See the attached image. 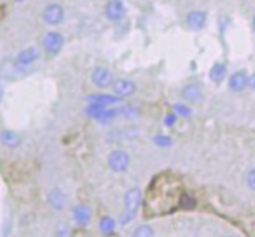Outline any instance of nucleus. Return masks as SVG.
Masks as SVG:
<instances>
[{
    "instance_id": "obj_27",
    "label": "nucleus",
    "mask_w": 255,
    "mask_h": 237,
    "mask_svg": "<svg viewBox=\"0 0 255 237\" xmlns=\"http://www.w3.org/2000/svg\"><path fill=\"white\" fill-rule=\"evenodd\" d=\"M248 87H250L252 91H255V72L250 74V77H248Z\"/></svg>"
},
{
    "instance_id": "obj_10",
    "label": "nucleus",
    "mask_w": 255,
    "mask_h": 237,
    "mask_svg": "<svg viewBox=\"0 0 255 237\" xmlns=\"http://www.w3.org/2000/svg\"><path fill=\"white\" fill-rule=\"evenodd\" d=\"M110 87H112L114 94H117L123 99L129 98V96H133L136 92V84L131 80V79H116Z\"/></svg>"
},
{
    "instance_id": "obj_28",
    "label": "nucleus",
    "mask_w": 255,
    "mask_h": 237,
    "mask_svg": "<svg viewBox=\"0 0 255 237\" xmlns=\"http://www.w3.org/2000/svg\"><path fill=\"white\" fill-rule=\"evenodd\" d=\"M4 94H5V91H4V85L0 84V103H2V99H4Z\"/></svg>"
},
{
    "instance_id": "obj_11",
    "label": "nucleus",
    "mask_w": 255,
    "mask_h": 237,
    "mask_svg": "<svg viewBox=\"0 0 255 237\" xmlns=\"http://www.w3.org/2000/svg\"><path fill=\"white\" fill-rule=\"evenodd\" d=\"M248 72L247 70H236L234 74L229 75V80H227V87L231 92H241L248 87Z\"/></svg>"
},
{
    "instance_id": "obj_13",
    "label": "nucleus",
    "mask_w": 255,
    "mask_h": 237,
    "mask_svg": "<svg viewBox=\"0 0 255 237\" xmlns=\"http://www.w3.org/2000/svg\"><path fill=\"white\" fill-rule=\"evenodd\" d=\"M182 98H184V101L187 103H199L203 99V87L199 84H185L184 87H182Z\"/></svg>"
},
{
    "instance_id": "obj_20",
    "label": "nucleus",
    "mask_w": 255,
    "mask_h": 237,
    "mask_svg": "<svg viewBox=\"0 0 255 237\" xmlns=\"http://www.w3.org/2000/svg\"><path fill=\"white\" fill-rule=\"evenodd\" d=\"M173 112L177 113V117H184V119H191V117H192L191 106L185 105V103H175V105H173Z\"/></svg>"
},
{
    "instance_id": "obj_3",
    "label": "nucleus",
    "mask_w": 255,
    "mask_h": 237,
    "mask_svg": "<svg viewBox=\"0 0 255 237\" xmlns=\"http://www.w3.org/2000/svg\"><path fill=\"white\" fill-rule=\"evenodd\" d=\"M84 113L89 119H95L98 122H112L116 117H119L117 108H110V106H103L98 103H88L84 108Z\"/></svg>"
},
{
    "instance_id": "obj_6",
    "label": "nucleus",
    "mask_w": 255,
    "mask_h": 237,
    "mask_svg": "<svg viewBox=\"0 0 255 237\" xmlns=\"http://www.w3.org/2000/svg\"><path fill=\"white\" fill-rule=\"evenodd\" d=\"M40 18H42V21L46 23L47 26H60L61 23L65 21V9L63 5L60 4H47L46 7H44L42 14H40Z\"/></svg>"
},
{
    "instance_id": "obj_2",
    "label": "nucleus",
    "mask_w": 255,
    "mask_h": 237,
    "mask_svg": "<svg viewBox=\"0 0 255 237\" xmlns=\"http://www.w3.org/2000/svg\"><path fill=\"white\" fill-rule=\"evenodd\" d=\"M65 47V35L61 32H56V30H51V32H46L42 37V49L46 51V54L49 58H54L63 51Z\"/></svg>"
},
{
    "instance_id": "obj_25",
    "label": "nucleus",
    "mask_w": 255,
    "mask_h": 237,
    "mask_svg": "<svg viewBox=\"0 0 255 237\" xmlns=\"http://www.w3.org/2000/svg\"><path fill=\"white\" fill-rule=\"evenodd\" d=\"M54 237H72V230L65 225H60L54 230Z\"/></svg>"
},
{
    "instance_id": "obj_18",
    "label": "nucleus",
    "mask_w": 255,
    "mask_h": 237,
    "mask_svg": "<svg viewBox=\"0 0 255 237\" xmlns=\"http://www.w3.org/2000/svg\"><path fill=\"white\" fill-rule=\"evenodd\" d=\"M117 113H119V117H124V119H138L140 117V110L133 105H121L117 108Z\"/></svg>"
},
{
    "instance_id": "obj_4",
    "label": "nucleus",
    "mask_w": 255,
    "mask_h": 237,
    "mask_svg": "<svg viewBox=\"0 0 255 237\" xmlns=\"http://www.w3.org/2000/svg\"><path fill=\"white\" fill-rule=\"evenodd\" d=\"M39 60H40V49L39 47L37 46H26L14 56V65L19 68V70H26V68L33 67Z\"/></svg>"
},
{
    "instance_id": "obj_7",
    "label": "nucleus",
    "mask_w": 255,
    "mask_h": 237,
    "mask_svg": "<svg viewBox=\"0 0 255 237\" xmlns=\"http://www.w3.org/2000/svg\"><path fill=\"white\" fill-rule=\"evenodd\" d=\"M89 79H91V84L100 89L110 87L112 82L116 80V79H114V72L107 67H95L91 70V77Z\"/></svg>"
},
{
    "instance_id": "obj_23",
    "label": "nucleus",
    "mask_w": 255,
    "mask_h": 237,
    "mask_svg": "<svg viewBox=\"0 0 255 237\" xmlns=\"http://www.w3.org/2000/svg\"><path fill=\"white\" fill-rule=\"evenodd\" d=\"M178 204H180L182 209H192L196 206V202H194V199H192L191 195L184 194V195H180V201H178Z\"/></svg>"
},
{
    "instance_id": "obj_15",
    "label": "nucleus",
    "mask_w": 255,
    "mask_h": 237,
    "mask_svg": "<svg viewBox=\"0 0 255 237\" xmlns=\"http://www.w3.org/2000/svg\"><path fill=\"white\" fill-rule=\"evenodd\" d=\"M123 98H119L117 94H103V92H96V94H88L86 96V101L88 103H98L103 106H112L117 105Z\"/></svg>"
},
{
    "instance_id": "obj_24",
    "label": "nucleus",
    "mask_w": 255,
    "mask_h": 237,
    "mask_svg": "<svg viewBox=\"0 0 255 237\" xmlns=\"http://www.w3.org/2000/svg\"><path fill=\"white\" fill-rule=\"evenodd\" d=\"M152 142L156 143L157 147H170L171 145V138L170 136H164V135H157V136H154L152 138Z\"/></svg>"
},
{
    "instance_id": "obj_16",
    "label": "nucleus",
    "mask_w": 255,
    "mask_h": 237,
    "mask_svg": "<svg viewBox=\"0 0 255 237\" xmlns=\"http://www.w3.org/2000/svg\"><path fill=\"white\" fill-rule=\"evenodd\" d=\"M208 77L213 84H222L227 77V65L224 63V61H217V63H213L212 68H210V72H208Z\"/></svg>"
},
{
    "instance_id": "obj_12",
    "label": "nucleus",
    "mask_w": 255,
    "mask_h": 237,
    "mask_svg": "<svg viewBox=\"0 0 255 237\" xmlns=\"http://www.w3.org/2000/svg\"><path fill=\"white\" fill-rule=\"evenodd\" d=\"M72 218H74V222L81 227L89 225V222H91V218H93L91 208L86 204H77L74 209H72Z\"/></svg>"
},
{
    "instance_id": "obj_29",
    "label": "nucleus",
    "mask_w": 255,
    "mask_h": 237,
    "mask_svg": "<svg viewBox=\"0 0 255 237\" xmlns=\"http://www.w3.org/2000/svg\"><path fill=\"white\" fill-rule=\"evenodd\" d=\"M5 18V7H0V19Z\"/></svg>"
},
{
    "instance_id": "obj_30",
    "label": "nucleus",
    "mask_w": 255,
    "mask_h": 237,
    "mask_svg": "<svg viewBox=\"0 0 255 237\" xmlns=\"http://www.w3.org/2000/svg\"><path fill=\"white\" fill-rule=\"evenodd\" d=\"M252 32H254V35H255V16H254V19H252Z\"/></svg>"
},
{
    "instance_id": "obj_9",
    "label": "nucleus",
    "mask_w": 255,
    "mask_h": 237,
    "mask_svg": "<svg viewBox=\"0 0 255 237\" xmlns=\"http://www.w3.org/2000/svg\"><path fill=\"white\" fill-rule=\"evenodd\" d=\"M206 21H208V14L205 11H199V9L187 12V16H185V26L191 32H201L206 26Z\"/></svg>"
},
{
    "instance_id": "obj_21",
    "label": "nucleus",
    "mask_w": 255,
    "mask_h": 237,
    "mask_svg": "<svg viewBox=\"0 0 255 237\" xmlns=\"http://www.w3.org/2000/svg\"><path fill=\"white\" fill-rule=\"evenodd\" d=\"M156 232L150 225H138L135 230H133V236L131 237H154Z\"/></svg>"
},
{
    "instance_id": "obj_5",
    "label": "nucleus",
    "mask_w": 255,
    "mask_h": 237,
    "mask_svg": "<svg viewBox=\"0 0 255 237\" xmlns=\"http://www.w3.org/2000/svg\"><path fill=\"white\" fill-rule=\"evenodd\" d=\"M103 14H105V19L109 23H121L128 14V9L124 5L123 0H107L105 7H103Z\"/></svg>"
},
{
    "instance_id": "obj_26",
    "label": "nucleus",
    "mask_w": 255,
    "mask_h": 237,
    "mask_svg": "<svg viewBox=\"0 0 255 237\" xmlns=\"http://www.w3.org/2000/svg\"><path fill=\"white\" fill-rule=\"evenodd\" d=\"M164 126H168V128H173L175 126V122H177V113H168L166 117H164Z\"/></svg>"
},
{
    "instance_id": "obj_14",
    "label": "nucleus",
    "mask_w": 255,
    "mask_h": 237,
    "mask_svg": "<svg viewBox=\"0 0 255 237\" xmlns=\"http://www.w3.org/2000/svg\"><path fill=\"white\" fill-rule=\"evenodd\" d=\"M47 202L54 211H63L65 204H67V197H65V192L61 188H51L49 194H47Z\"/></svg>"
},
{
    "instance_id": "obj_8",
    "label": "nucleus",
    "mask_w": 255,
    "mask_h": 237,
    "mask_svg": "<svg viewBox=\"0 0 255 237\" xmlns=\"http://www.w3.org/2000/svg\"><path fill=\"white\" fill-rule=\"evenodd\" d=\"M129 154L126 150H114L109 156V167L114 171V173H124V171L129 167Z\"/></svg>"
},
{
    "instance_id": "obj_31",
    "label": "nucleus",
    "mask_w": 255,
    "mask_h": 237,
    "mask_svg": "<svg viewBox=\"0 0 255 237\" xmlns=\"http://www.w3.org/2000/svg\"><path fill=\"white\" fill-rule=\"evenodd\" d=\"M16 2H23V0H16Z\"/></svg>"
},
{
    "instance_id": "obj_22",
    "label": "nucleus",
    "mask_w": 255,
    "mask_h": 237,
    "mask_svg": "<svg viewBox=\"0 0 255 237\" xmlns=\"http://www.w3.org/2000/svg\"><path fill=\"white\" fill-rule=\"evenodd\" d=\"M245 185L250 188L252 192H255V167H250L245 174Z\"/></svg>"
},
{
    "instance_id": "obj_17",
    "label": "nucleus",
    "mask_w": 255,
    "mask_h": 237,
    "mask_svg": "<svg viewBox=\"0 0 255 237\" xmlns=\"http://www.w3.org/2000/svg\"><path fill=\"white\" fill-rule=\"evenodd\" d=\"M0 143L7 147V149H16L21 143V138L14 131H11V129H4V131H0Z\"/></svg>"
},
{
    "instance_id": "obj_19",
    "label": "nucleus",
    "mask_w": 255,
    "mask_h": 237,
    "mask_svg": "<svg viewBox=\"0 0 255 237\" xmlns=\"http://www.w3.org/2000/svg\"><path fill=\"white\" fill-rule=\"evenodd\" d=\"M98 229L103 236H110V234H114V230H116V220L110 218V216H103L98 223Z\"/></svg>"
},
{
    "instance_id": "obj_1",
    "label": "nucleus",
    "mask_w": 255,
    "mask_h": 237,
    "mask_svg": "<svg viewBox=\"0 0 255 237\" xmlns=\"http://www.w3.org/2000/svg\"><path fill=\"white\" fill-rule=\"evenodd\" d=\"M142 190L136 187L129 188V190L124 194V206H126V213H123V216H121L119 223L121 225H128V223L131 222L133 218L136 216V211H138L140 204H142Z\"/></svg>"
}]
</instances>
